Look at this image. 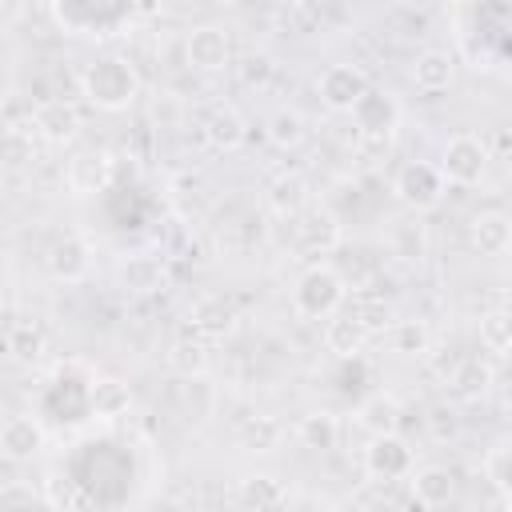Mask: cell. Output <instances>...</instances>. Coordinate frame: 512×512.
Segmentation results:
<instances>
[{"instance_id":"83f0119b","label":"cell","mask_w":512,"mask_h":512,"mask_svg":"<svg viewBox=\"0 0 512 512\" xmlns=\"http://www.w3.org/2000/svg\"><path fill=\"white\" fill-rule=\"evenodd\" d=\"M340 312H344L348 320H356V324H360L368 336L392 320L388 300H384V296H372V292H352V296L344 300V308H340Z\"/></svg>"},{"instance_id":"5bb4252c","label":"cell","mask_w":512,"mask_h":512,"mask_svg":"<svg viewBox=\"0 0 512 512\" xmlns=\"http://www.w3.org/2000/svg\"><path fill=\"white\" fill-rule=\"evenodd\" d=\"M408 484H412V496H416L420 508H448L456 500V472L444 468V464L412 468L408 472Z\"/></svg>"},{"instance_id":"30bf717a","label":"cell","mask_w":512,"mask_h":512,"mask_svg":"<svg viewBox=\"0 0 512 512\" xmlns=\"http://www.w3.org/2000/svg\"><path fill=\"white\" fill-rule=\"evenodd\" d=\"M316 88H320L324 108L348 112V108L368 92V76H364L356 64H332V68H324V76H320Z\"/></svg>"},{"instance_id":"4316f807","label":"cell","mask_w":512,"mask_h":512,"mask_svg":"<svg viewBox=\"0 0 512 512\" xmlns=\"http://www.w3.org/2000/svg\"><path fill=\"white\" fill-rule=\"evenodd\" d=\"M164 360H168V368H172L180 380H200V376L208 372V344H200L196 336H184V340H176V344L164 352Z\"/></svg>"},{"instance_id":"e0dca14e","label":"cell","mask_w":512,"mask_h":512,"mask_svg":"<svg viewBox=\"0 0 512 512\" xmlns=\"http://www.w3.org/2000/svg\"><path fill=\"white\" fill-rule=\"evenodd\" d=\"M452 80H456V56H452L448 48H424V52L416 56V64H412V84H416L420 92H428V96L448 92Z\"/></svg>"},{"instance_id":"d6a6232c","label":"cell","mask_w":512,"mask_h":512,"mask_svg":"<svg viewBox=\"0 0 512 512\" xmlns=\"http://www.w3.org/2000/svg\"><path fill=\"white\" fill-rule=\"evenodd\" d=\"M268 140L276 148H296L304 140V116L292 112V108H280L272 120H268Z\"/></svg>"},{"instance_id":"ac0fdd59","label":"cell","mask_w":512,"mask_h":512,"mask_svg":"<svg viewBox=\"0 0 512 512\" xmlns=\"http://www.w3.org/2000/svg\"><path fill=\"white\" fill-rule=\"evenodd\" d=\"M128 12L124 8H80V4H56L52 8V20L68 32H92V36H104L112 32Z\"/></svg>"},{"instance_id":"5b68a950","label":"cell","mask_w":512,"mask_h":512,"mask_svg":"<svg viewBox=\"0 0 512 512\" xmlns=\"http://www.w3.org/2000/svg\"><path fill=\"white\" fill-rule=\"evenodd\" d=\"M444 176L436 172V164H424V160H412V164H404L400 172H396V184H392V192H396V200L404 204V208H412V212H424V208H436L440 200H444Z\"/></svg>"},{"instance_id":"8992f818","label":"cell","mask_w":512,"mask_h":512,"mask_svg":"<svg viewBox=\"0 0 512 512\" xmlns=\"http://www.w3.org/2000/svg\"><path fill=\"white\" fill-rule=\"evenodd\" d=\"M348 116H352L360 140H392V132H396V124H400V104H396L388 92L368 88V92L348 108Z\"/></svg>"},{"instance_id":"f546056e","label":"cell","mask_w":512,"mask_h":512,"mask_svg":"<svg viewBox=\"0 0 512 512\" xmlns=\"http://www.w3.org/2000/svg\"><path fill=\"white\" fill-rule=\"evenodd\" d=\"M240 500L252 504L256 512H276V508L288 500V492H284V484H280L276 476L256 472V476H244V484H240Z\"/></svg>"},{"instance_id":"603a6c76","label":"cell","mask_w":512,"mask_h":512,"mask_svg":"<svg viewBox=\"0 0 512 512\" xmlns=\"http://www.w3.org/2000/svg\"><path fill=\"white\" fill-rule=\"evenodd\" d=\"M88 408H92V416H100V420H120V416H128V408H132V388H128L124 380H116V376H100V380H92V388H88Z\"/></svg>"},{"instance_id":"2e32d148","label":"cell","mask_w":512,"mask_h":512,"mask_svg":"<svg viewBox=\"0 0 512 512\" xmlns=\"http://www.w3.org/2000/svg\"><path fill=\"white\" fill-rule=\"evenodd\" d=\"M48 272L64 284H80L92 272V244L84 236H64L48 252Z\"/></svg>"},{"instance_id":"d590c367","label":"cell","mask_w":512,"mask_h":512,"mask_svg":"<svg viewBox=\"0 0 512 512\" xmlns=\"http://www.w3.org/2000/svg\"><path fill=\"white\" fill-rule=\"evenodd\" d=\"M484 480L488 484H496V488H512V480H508V444L500 440V444H492V452L484 456Z\"/></svg>"},{"instance_id":"277c9868","label":"cell","mask_w":512,"mask_h":512,"mask_svg":"<svg viewBox=\"0 0 512 512\" xmlns=\"http://www.w3.org/2000/svg\"><path fill=\"white\" fill-rule=\"evenodd\" d=\"M488 144L472 132H456L444 152H440V164L436 172L444 176V184H456V188H476L484 176H488Z\"/></svg>"},{"instance_id":"8fae6325","label":"cell","mask_w":512,"mask_h":512,"mask_svg":"<svg viewBox=\"0 0 512 512\" xmlns=\"http://www.w3.org/2000/svg\"><path fill=\"white\" fill-rule=\"evenodd\" d=\"M64 180L76 196H92V192H104L112 184V156L100 152V148H80L68 168H64Z\"/></svg>"},{"instance_id":"484cf974","label":"cell","mask_w":512,"mask_h":512,"mask_svg":"<svg viewBox=\"0 0 512 512\" xmlns=\"http://www.w3.org/2000/svg\"><path fill=\"white\" fill-rule=\"evenodd\" d=\"M388 344H392V352H400V356L424 360V356L432 352V328H428L424 320H416V316L396 320V324L388 328Z\"/></svg>"},{"instance_id":"7402d4cb","label":"cell","mask_w":512,"mask_h":512,"mask_svg":"<svg viewBox=\"0 0 512 512\" xmlns=\"http://www.w3.org/2000/svg\"><path fill=\"white\" fill-rule=\"evenodd\" d=\"M204 140H208L216 152H236V148L248 140V124H244V116H240L232 104H220V108H212L208 120H204Z\"/></svg>"},{"instance_id":"44dd1931","label":"cell","mask_w":512,"mask_h":512,"mask_svg":"<svg viewBox=\"0 0 512 512\" xmlns=\"http://www.w3.org/2000/svg\"><path fill=\"white\" fill-rule=\"evenodd\" d=\"M236 444L244 452H252V456H272L284 444V424L276 416H264V412L244 416L240 428H236Z\"/></svg>"},{"instance_id":"cb8c5ba5","label":"cell","mask_w":512,"mask_h":512,"mask_svg":"<svg viewBox=\"0 0 512 512\" xmlns=\"http://www.w3.org/2000/svg\"><path fill=\"white\" fill-rule=\"evenodd\" d=\"M364 344H368V332H364L356 320H348L344 312H336V316L324 320V348H328L332 356L352 360V356L364 352Z\"/></svg>"},{"instance_id":"f1b7e54d","label":"cell","mask_w":512,"mask_h":512,"mask_svg":"<svg viewBox=\"0 0 512 512\" xmlns=\"http://www.w3.org/2000/svg\"><path fill=\"white\" fill-rule=\"evenodd\" d=\"M392 256H400L404 264H420L428 256V228L424 220H396L392 228Z\"/></svg>"},{"instance_id":"9a60e30c","label":"cell","mask_w":512,"mask_h":512,"mask_svg":"<svg viewBox=\"0 0 512 512\" xmlns=\"http://www.w3.org/2000/svg\"><path fill=\"white\" fill-rule=\"evenodd\" d=\"M44 448V428L36 416H8L0 424V456H8L12 464L32 460Z\"/></svg>"},{"instance_id":"d6986e66","label":"cell","mask_w":512,"mask_h":512,"mask_svg":"<svg viewBox=\"0 0 512 512\" xmlns=\"http://www.w3.org/2000/svg\"><path fill=\"white\" fill-rule=\"evenodd\" d=\"M468 240H472V248L480 256L496 260V256H504L512 248V220L504 212H480L472 220V228H468Z\"/></svg>"},{"instance_id":"3957f363","label":"cell","mask_w":512,"mask_h":512,"mask_svg":"<svg viewBox=\"0 0 512 512\" xmlns=\"http://www.w3.org/2000/svg\"><path fill=\"white\" fill-rule=\"evenodd\" d=\"M288 224H292V252H296V260L324 264V256H332L340 248V216L328 204H308Z\"/></svg>"},{"instance_id":"4fadbf2b","label":"cell","mask_w":512,"mask_h":512,"mask_svg":"<svg viewBox=\"0 0 512 512\" xmlns=\"http://www.w3.org/2000/svg\"><path fill=\"white\" fill-rule=\"evenodd\" d=\"M264 204H268L272 216L296 220V216L312 204V188H308V180H304L300 172H280V176H272V184L264 188Z\"/></svg>"},{"instance_id":"f35d334b","label":"cell","mask_w":512,"mask_h":512,"mask_svg":"<svg viewBox=\"0 0 512 512\" xmlns=\"http://www.w3.org/2000/svg\"><path fill=\"white\" fill-rule=\"evenodd\" d=\"M268 76H272V60L268 56H248L244 60V80L248 84H264Z\"/></svg>"},{"instance_id":"4dcf8cb0","label":"cell","mask_w":512,"mask_h":512,"mask_svg":"<svg viewBox=\"0 0 512 512\" xmlns=\"http://www.w3.org/2000/svg\"><path fill=\"white\" fill-rule=\"evenodd\" d=\"M480 344H484L492 356H500V360L508 356V348H512V316H508L504 304L480 312Z\"/></svg>"},{"instance_id":"9c48e42d","label":"cell","mask_w":512,"mask_h":512,"mask_svg":"<svg viewBox=\"0 0 512 512\" xmlns=\"http://www.w3.org/2000/svg\"><path fill=\"white\" fill-rule=\"evenodd\" d=\"M32 132H36L40 140H48V144H72L76 132H80V112H76V104H72V100H60V96L40 100V104L32 108Z\"/></svg>"},{"instance_id":"836d02e7","label":"cell","mask_w":512,"mask_h":512,"mask_svg":"<svg viewBox=\"0 0 512 512\" xmlns=\"http://www.w3.org/2000/svg\"><path fill=\"white\" fill-rule=\"evenodd\" d=\"M452 396H464V400H476V396H484V388H488V368L484 364H476V360H464L456 372H452Z\"/></svg>"},{"instance_id":"1f68e13d","label":"cell","mask_w":512,"mask_h":512,"mask_svg":"<svg viewBox=\"0 0 512 512\" xmlns=\"http://www.w3.org/2000/svg\"><path fill=\"white\" fill-rule=\"evenodd\" d=\"M120 276L132 292H156L164 284V264L156 256H132V260H124Z\"/></svg>"},{"instance_id":"8d00e7d4","label":"cell","mask_w":512,"mask_h":512,"mask_svg":"<svg viewBox=\"0 0 512 512\" xmlns=\"http://www.w3.org/2000/svg\"><path fill=\"white\" fill-rule=\"evenodd\" d=\"M456 408L452 404H436L432 412H428V432H432V440H448V436H456Z\"/></svg>"},{"instance_id":"6da1fadb","label":"cell","mask_w":512,"mask_h":512,"mask_svg":"<svg viewBox=\"0 0 512 512\" xmlns=\"http://www.w3.org/2000/svg\"><path fill=\"white\" fill-rule=\"evenodd\" d=\"M80 92L100 112H124L140 96V72L124 56H100L80 72Z\"/></svg>"},{"instance_id":"ffe728a7","label":"cell","mask_w":512,"mask_h":512,"mask_svg":"<svg viewBox=\"0 0 512 512\" xmlns=\"http://www.w3.org/2000/svg\"><path fill=\"white\" fill-rule=\"evenodd\" d=\"M296 444L308 448V452H332L340 444V420L328 412V408H312L296 420Z\"/></svg>"},{"instance_id":"d4e9b609","label":"cell","mask_w":512,"mask_h":512,"mask_svg":"<svg viewBox=\"0 0 512 512\" xmlns=\"http://www.w3.org/2000/svg\"><path fill=\"white\" fill-rule=\"evenodd\" d=\"M356 424L368 432V436H388L400 428V400L388 396V392H376L368 396L360 408H356Z\"/></svg>"},{"instance_id":"52a82bcc","label":"cell","mask_w":512,"mask_h":512,"mask_svg":"<svg viewBox=\"0 0 512 512\" xmlns=\"http://www.w3.org/2000/svg\"><path fill=\"white\" fill-rule=\"evenodd\" d=\"M412 468H416V452L396 432L368 440V448H364V472L372 480H408Z\"/></svg>"},{"instance_id":"ab89813d","label":"cell","mask_w":512,"mask_h":512,"mask_svg":"<svg viewBox=\"0 0 512 512\" xmlns=\"http://www.w3.org/2000/svg\"><path fill=\"white\" fill-rule=\"evenodd\" d=\"M332 512H368V504H360V500H340V504H332Z\"/></svg>"},{"instance_id":"e575fe53","label":"cell","mask_w":512,"mask_h":512,"mask_svg":"<svg viewBox=\"0 0 512 512\" xmlns=\"http://www.w3.org/2000/svg\"><path fill=\"white\" fill-rule=\"evenodd\" d=\"M36 160V152H32V140L24 136V132H4L0 136V164H8V168H24V164H32Z\"/></svg>"},{"instance_id":"74e56055","label":"cell","mask_w":512,"mask_h":512,"mask_svg":"<svg viewBox=\"0 0 512 512\" xmlns=\"http://www.w3.org/2000/svg\"><path fill=\"white\" fill-rule=\"evenodd\" d=\"M508 508H512L508 492L496 488V484H488V480L480 476V500H476V512H508Z\"/></svg>"},{"instance_id":"7a4b0ae2","label":"cell","mask_w":512,"mask_h":512,"mask_svg":"<svg viewBox=\"0 0 512 512\" xmlns=\"http://www.w3.org/2000/svg\"><path fill=\"white\" fill-rule=\"evenodd\" d=\"M348 280L332 264H308L292 288V308L300 320H328L344 308Z\"/></svg>"},{"instance_id":"ba28073f","label":"cell","mask_w":512,"mask_h":512,"mask_svg":"<svg viewBox=\"0 0 512 512\" xmlns=\"http://www.w3.org/2000/svg\"><path fill=\"white\" fill-rule=\"evenodd\" d=\"M184 56L200 72H224L232 64V36L220 24H196L184 36Z\"/></svg>"},{"instance_id":"7c38bea8","label":"cell","mask_w":512,"mask_h":512,"mask_svg":"<svg viewBox=\"0 0 512 512\" xmlns=\"http://www.w3.org/2000/svg\"><path fill=\"white\" fill-rule=\"evenodd\" d=\"M236 328V312L224 296H200L192 308H188V332L208 344V340H224L228 332Z\"/></svg>"}]
</instances>
